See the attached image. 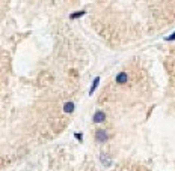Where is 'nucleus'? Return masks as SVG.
<instances>
[{
  "label": "nucleus",
  "mask_w": 175,
  "mask_h": 171,
  "mask_svg": "<svg viewBox=\"0 0 175 171\" xmlns=\"http://www.w3.org/2000/svg\"><path fill=\"white\" fill-rule=\"evenodd\" d=\"M94 138L97 143H106L109 140V132L106 129H97L94 132Z\"/></svg>",
  "instance_id": "nucleus-1"
},
{
  "label": "nucleus",
  "mask_w": 175,
  "mask_h": 171,
  "mask_svg": "<svg viewBox=\"0 0 175 171\" xmlns=\"http://www.w3.org/2000/svg\"><path fill=\"white\" fill-rule=\"evenodd\" d=\"M106 119H107V116H106L104 111H97V113L94 114V117H92V122L98 125V123H104Z\"/></svg>",
  "instance_id": "nucleus-2"
},
{
  "label": "nucleus",
  "mask_w": 175,
  "mask_h": 171,
  "mask_svg": "<svg viewBox=\"0 0 175 171\" xmlns=\"http://www.w3.org/2000/svg\"><path fill=\"white\" fill-rule=\"evenodd\" d=\"M128 81V74L127 72H119L116 75V83L118 84H126Z\"/></svg>",
  "instance_id": "nucleus-3"
},
{
  "label": "nucleus",
  "mask_w": 175,
  "mask_h": 171,
  "mask_svg": "<svg viewBox=\"0 0 175 171\" xmlns=\"http://www.w3.org/2000/svg\"><path fill=\"white\" fill-rule=\"evenodd\" d=\"M74 107H76V105H74L72 101H67V102L64 104V113H65V114H71V113L74 111Z\"/></svg>",
  "instance_id": "nucleus-4"
},
{
  "label": "nucleus",
  "mask_w": 175,
  "mask_h": 171,
  "mask_svg": "<svg viewBox=\"0 0 175 171\" xmlns=\"http://www.w3.org/2000/svg\"><path fill=\"white\" fill-rule=\"evenodd\" d=\"M98 84H100V77H95V80L92 81V84H91V89H89V95H94V92L97 90Z\"/></svg>",
  "instance_id": "nucleus-5"
},
{
  "label": "nucleus",
  "mask_w": 175,
  "mask_h": 171,
  "mask_svg": "<svg viewBox=\"0 0 175 171\" xmlns=\"http://www.w3.org/2000/svg\"><path fill=\"white\" fill-rule=\"evenodd\" d=\"M86 14V11H76V12H72V14H70V18L71 20H77L80 17H83Z\"/></svg>",
  "instance_id": "nucleus-6"
},
{
  "label": "nucleus",
  "mask_w": 175,
  "mask_h": 171,
  "mask_svg": "<svg viewBox=\"0 0 175 171\" xmlns=\"http://www.w3.org/2000/svg\"><path fill=\"white\" fill-rule=\"evenodd\" d=\"M101 162H103L104 167H110V164H112V161L109 159V158L106 159V156H104V155H101Z\"/></svg>",
  "instance_id": "nucleus-7"
},
{
  "label": "nucleus",
  "mask_w": 175,
  "mask_h": 171,
  "mask_svg": "<svg viewBox=\"0 0 175 171\" xmlns=\"http://www.w3.org/2000/svg\"><path fill=\"white\" fill-rule=\"evenodd\" d=\"M165 41H166V42H171V41H175V33H172V35L166 36V38H165Z\"/></svg>",
  "instance_id": "nucleus-8"
},
{
  "label": "nucleus",
  "mask_w": 175,
  "mask_h": 171,
  "mask_svg": "<svg viewBox=\"0 0 175 171\" xmlns=\"http://www.w3.org/2000/svg\"><path fill=\"white\" fill-rule=\"evenodd\" d=\"M74 137H76V138H77V141H80V143L83 141V135H82L80 132H76V134H74Z\"/></svg>",
  "instance_id": "nucleus-9"
}]
</instances>
